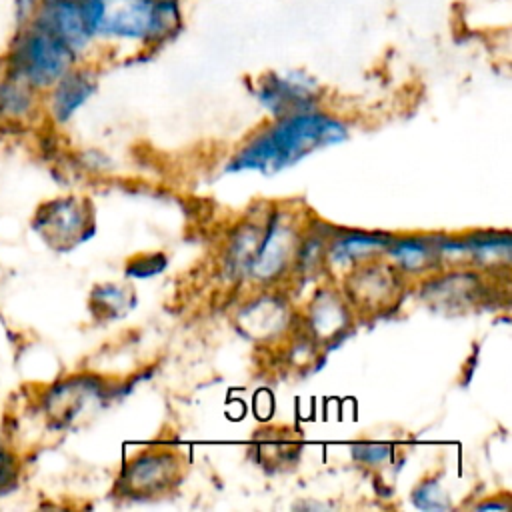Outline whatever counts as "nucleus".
Instances as JSON below:
<instances>
[{
  "instance_id": "3",
  "label": "nucleus",
  "mask_w": 512,
  "mask_h": 512,
  "mask_svg": "<svg viewBox=\"0 0 512 512\" xmlns=\"http://www.w3.org/2000/svg\"><path fill=\"white\" fill-rule=\"evenodd\" d=\"M186 460L170 448H144L128 458L118 474L116 492L124 498L148 500L172 492L184 478Z\"/></svg>"
},
{
  "instance_id": "1",
  "label": "nucleus",
  "mask_w": 512,
  "mask_h": 512,
  "mask_svg": "<svg viewBox=\"0 0 512 512\" xmlns=\"http://www.w3.org/2000/svg\"><path fill=\"white\" fill-rule=\"evenodd\" d=\"M346 126L324 112L306 110L282 118L258 130L232 158L228 170H258L274 174L304 156L338 144L346 138Z\"/></svg>"
},
{
  "instance_id": "22",
  "label": "nucleus",
  "mask_w": 512,
  "mask_h": 512,
  "mask_svg": "<svg viewBox=\"0 0 512 512\" xmlns=\"http://www.w3.org/2000/svg\"><path fill=\"white\" fill-rule=\"evenodd\" d=\"M168 260L162 252H154V254H140L134 260H130L126 264V276H134V278H144V276H154L158 272H162L166 268Z\"/></svg>"
},
{
  "instance_id": "17",
  "label": "nucleus",
  "mask_w": 512,
  "mask_h": 512,
  "mask_svg": "<svg viewBox=\"0 0 512 512\" xmlns=\"http://www.w3.org/2000/svg\"><path fill=\"white\" fill-rule=\"evenodd\" d=\"M96 398H100V384L86 378H74L54 388L46 404L52 418L70 422Z\"/></svg>"
},
{
  "instance_id": "7",
  "label": "nucleus",
  "mask_w": 512,
  "mask_h": 512,
  "mask_svg": "<svg viewBox=\"0 0 512 512\" xmlns=\"http://www.w3.org/2000/svg\"><path fill=\"white\" fill-rule=\"evenodd\" d=\"M34 226L50 246L68 250L94 232V216L86 200L66 196L44 204Z\"/></svg>"
},
{
  "instance_id": "16",
  "label": "nucleus",
  "mask_w": 512,
  "mask_h": 512,
  "mask_svg": "<svg viewBox=\"0 0 512 512\" xmlns=\"http://www.w3.org/2000/svg\"><path fill=\"white\" fill-rule=\"evenodd\" d=\"M256 462L270 472L286 470L300 456L302 442L290 430H262L256 438Z\"/></svg>"
},
{
  "instance_id": "14",
  "label": "nucleus",
  "mask_w": 512,
  "mask_h": 512,
  "mask_svg": "<svg viewBox=\"0 0 512 512\" xmlns=\"http://www.w3.org/2000/svg\"><path fill=\"white\" fill-rule=\"evenodd\" d=\"M392 234L366 230H332L326 240L324 260L332 270L348 272L352 266L372 258H380Z\"/></svg>"
},
{
  "instance_id": "4",
  "label": "nucleus",
  "mask_w": 512,
  "mask_h": 512,
  "mask_svg": "<svg viewBox=\"0 0 512 512\" xmlns=\"http://www.w3.org/2000/svg\"><path fill=\"white\" fill-rule=\"evenodd\" d=\"M404 278L384 256L372 258L344 272L342 294L358 314H386L402 300Z\"/></svg>"
},
{
  "instance_id": "15",
  "label": "nucleus",
  "mask_w": 512,
  "mask_h": 512,
  "mask_svg": "<svg viewBox=\"0 0 512 512\" xmlns=\"http://www.w3.org/2000/svg\"><path fill=\"white\" fill-rule=\"evenodd\" d=\"M48 90L50 110L56 120L64 122L96 92V74L76 62Z\"/></svg>"
},
{
  "instance_id": "2",
  "label": "nucleus",
  "mask_w": 512,
  "mask_h": 512,
  "mask_svg": "<svg viewBox=\"0 0 512 512\" xmlns=\"http://www.w3.org/2000/svg\"><path fill=\"white\" fill-rule=\"evenodd\" d=\"M78 62V56L34 22L14 28L4 56V70L34 90H48L64 72Z\"/></svg>"
},
{
  "instance_id": "5",
  "label": "nucleus",
  "mask_w": 512,
  "mask_h": 512,
  "mask_svg": "<svg viewBox=\"0 0 512 512\" xmlns=\"http://www.w3.org/2000/svg\"><path fill=\"white\" fill-rule=\"evenodd\" d=\"M302 230L296 228L290 216L280 212H270L266 218V230L260 242V248L246 272L258 284H270L284 278L288 272H294Z\"/></svg>"
},
{
  "instance_id": "12",
  "label": "nucleus",
  "mask_w": 512,
  "mask_h": 512,
  "mask_svg": "<svg viewBox=\"0 0 512 512\" xmlns=\"http://www.w3.org/2000/svg\"><path fill=\"white\" fill-rule=\"evenodd\" d=\"M438 236L440 234H392L382 256L402 276H430L444 264Z\"/></svg>"
},
{
  "instance_id": "18",
  "label": "nucleus",
  "mask_w": 512,
  "mask_h": 512,
  "mask_svg": "<svg viewBox=\"0 0 512 512\" xmlns=\"http://www.w3.org/2000/svg\"><path fill=\"white\" fill-rule=\"evenodd\" d=\"M134 302H136L134 292L128 286H120V284L96 286L90 296L94 316L104 320H114L124 316L134 306Z\"/></svg>"
},
{
  "instance_id": "10",
  "label": "nucleus",
  "mask_w": 512,
  "mask_h": 512,
  "mask_svg": "<svg viewBox=\"0 0 512 512\" xmlns=\"http://www.w3.org/2000/svg\"><path fill=\"white\" fill-rule=\"evenodd\" d=\"M30 22L66 44L78 56V60L94 42L84 8L76 0H42Z\"/></svg>"
},
{
  "instance_id": "21",
  "label": "nucleus",
  "mask_w": 512,
  "mask_h": 512,
  "mask_svg": "<svg viewBox=\"0 0 512 512\" xmlns=\"http://www.w3.org/2000/svg\"><path fill=\"white\" fill-rule=\"evenodd\" d=\"M350 454L356 462L370 468H378V466H386L392 460L394 448L382 442H356L350 446Z\"/></svg>"
},
{
  "instance_id": "23",
  "label": "nucleus",
  "mask_w": 512,
  "mask_h": 512,
  "mask_svg": "<svg viewBox=\"0 0 512 512\" xmlns=\"http://www.w3.org/2000/svg\"><path fill=\"white\" fill-rule=\"evenodd\" d=\"M42 0H10V6H12V18H14V28L16 26H22V24H28L38 6H40Z\"/></svg>"
},
{
  "instance_id": "6",
  "label": "nucleus",
  "mask_w": 512,
  "mask_h": 512,
  "mask_svg": "<svg viewBox=\"0 0 512 512\" xmlns=\"http://www.w3.org/2000/svg\"><path fill=\"white\" fill-rule=\"evenodd\" d=\"M420 298L434 310L456 314L478 308L488 300L490 286L486 272L478 268L446 270L426 276L420 286Z\"/></svg>"
},
{
  "instance_id": "13",
  "label": "nucleus",
  "mask_w": 512,
  "mask_h": 512,
  "mask_svg": "<svg viewBox=\"0 0 512 512\" xmlns=\"http://www.w3.org/2000/svg\"><path fill=\"white\" fill-rule=\"evenodd\" d=\"M354 310L342 290L320 288L306 306L304 322L312 342H332L340 338L352 324Z\"/></svg>"
},
{
  "instance_id": "20",
  "label": "nucleus",
  "mask_w": 512,
  "mask_h": 512,
  "mask_svg": "<svg viewBox=\"0 0 512 512\" xmlns=\"http://www.w3.org/2000/svg\"><path fill=\"white\" fill-rule=\"evenodd\" d=\"M412 504L420 510H446L450 498L438 480L426 478L412 490Z\"/></svg>"
},
{
  "instance_id": "19",
  "label": "nucleus",
  "mask_w": 512,
  "mask_h": 512,
  "mask_svg": "<svg viewBox=\"0 0 512 512\" xmlns=\"http://www.w3.org/2000/svg\"><path fill=\"white\" fill-rule=\"evenodd\" d=\"M36 92L38 90H34L20 78L2 70V74H0V114L8 116V118H18V116L28 114L34 106Z\"/></svg>"
},
{
  "instance_id": "8",
  "label": "nucleus",
  "mask_w": 512,
  "mask_h": 512,
  "mask_svg": "<svg viewBox=\"0 0 512 512\" xmlns=\"http://www.w3.org/2000/svg\"><path fill=\"white\" fill-rule=\"evenodd\" d=\"M318 86L304 72H270L256 84V98L274 118L314 110Z\"/></svg>"
},
{
  "instance_id": "11",
  "label": "nucleus",
  "mask_w": 512,
  "mask_h": 512,
  "mask_svg": "<svg viewBox=\"0 0 512 512\" xmlns=\"http://www.w3.org/2000/svg\"><path fill=\"white\" fill-rule=\"evenodd\" d=\"M238 328L252 340H274L290 332L294 312L280 294H260L238 310Z\"/></svg>"
},
{
  "instance_id": "9",
  "label": "nucleus",
  "mask_w": 512,
  "mask_h": 512,
  "mask_svg": "<svg viewBox=\"0 0 512 512\" xmlns=\"http://www.w3.org/2000/svg\"><path fill=\"white\" fill-rule=\"evenodd\" d=\"M442 260H460L478 270L508 266L512 238L508 232H472L464 236H438Z\"/></svg>"
}]
</instances>
